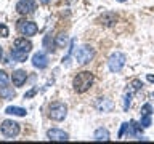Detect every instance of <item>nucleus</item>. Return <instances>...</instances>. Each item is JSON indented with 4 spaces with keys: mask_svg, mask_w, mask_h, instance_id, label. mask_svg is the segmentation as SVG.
<instances>
[{
    "mask_svg": "<svg viewBox=\"0 0 154 144\" xmlns=\"http://www.w3.org/2000/svg\"><path fill=\"white\" fill-rule=\"evenodd\" d=\"M32 50V43L26 40V37H19L14 40L13 48H11V58L18 62H24L27 59L29 51Z\"/></svg>",
    "mask_w": 154,
    "mask_h": 144,
    "instance_id": "1",
    "label": "nucleus"
},
{
    "mask_svg": "<svg viewBox=\"0 0 154 144\" xmlns=\"http://www.w3.org/2000/svg\"><path fill=\"white\" fill-rule=\"evenodd\" d=\"M93 80H95V77H93L91 72L82 70V72H79V74L74 77L72 86H74V90L77 91V93H85V91L90 90V86L93 85Z\"/></svg>",
    "mask_w": 154,
    "mask_h": 144,
    "instance_id": "2",
    "label": "nucleus"
},
{
    "mask_svg": "<svg viewBox=\"0 0 154 144\" xmlns=\"http://www.w3.org/2000/svg\"><path fill=\"white\" fill-rule=\"evenodd\" d=\"M67 115V106L64 103H60V101H56V103H51L48 106V117L51 120H56V122H61V120H64Z\"/></svg>",
    "mask_w": 154,
    "mask_h": 144,
    "instance_id": "3",
    "label": "nucleus"
},
{
    "mask_svg": "<svg viewBox=\"0 0 154 144\" xmlns=\"http://www.w3.org/2000/svg\"><path fill=\"white\" fill-rule=\"evenodd\" d=\"M125 61H127V58H125L124 53H120V51L112 53V55L109 56V59H108L109 70L111 72H120V70H122V67L125 66Z\"/></svg>",
    "mask_w": 154,
    "mask_h": 144,
    "instance_id": "4",
    "label": "nucleus"
},
{
    "mask_svg": "<svg viewBox=\"0 0 154 144\" xmlns=\"http://www.w3.org/2000/svg\"><path fill=\"white\" fill-rule=\"evenodd\" d=\"M75 61L79 62V64H88V62L93 59V56H95V51H93V48H90L88 45H84V46H80V48H77L75 50Z\"/></svg>",
    "mask_w": 154,
    "mask_h": 144,
    "instance_id": "5",
    "label": "nucleus"
},
{
    "mask_svg": "<svg viewBox=\"0 0 154 144\" xmlns=\"http://www.w3.org/2000/svg\"><path fill=\"white\" fill-rule=\"evenodd\" d=\"M0 130L5 138H14L19 134V123L13 122V120H3Z\"/></svg>",
    "mask_w": 154,
    "mask_h": 144,
    "instance_id": "6",
    "label": "nucleus"
},
{
    "mask_svg": "<svg viewBox=\"0 0 154 144\" xmlns=\"http://www.w3.org/2000/svg\"><path fill=\"white\" fill-rule=\"evenodd\" d=\"M38 31L37 24L32 22V21H18V32L21 35H26V37H31V35H35Z\"/></svg>",
    "mask_w": 154,
    "mask_h": 144,
    "instance_id": "7",
    "label": "nucleus"
},
{
    "mask_svg": "<svg viewBox=\"0 0 154 144\" xmlns=\"http://www.w3.org/2000/svg\"><path fill=\"white\" fill-rule=\"evenodd\" d=\"M35 7H37L35 0H19L16 3V11L19 14H27V13H32Z\"/></svg>",
    "mask_w": 154,
    "mask_h": 144,
    "instance_id": "8",
    "label": "nucleus"
},
{
    "mask_svg": "<svg viewBox=\"0 0 154 144\" xmlns=\"http://www.w3.org/2000/svg\"><path fill=\"white\" fill-rule=\"evenodd\" d=\"M98 22L104 27H111V26H114V24L117 22V14L112 13V11H106L98 18Z\"/></svg>",
    "mask_w": 154,
    "mask_h": 144,
    "instance_id": "9",
    "label": "nucleus"
},
{
    "mask_svg": "<svg viewBox=\"0 0 154 144\" xmlns=\"http://www.w3.org/2000/svg\"><path fill=\"white\" fill-rule=\"evenodd\" d=\"M47 138L50 141H67L69 139V134L63 130H58V128H51L47 131Z\"/></svg>",
    "mask_w": 154,
    "mask_h": 144,
    "instance_id": "10",
    "label": "nucleus"
},
{
    "mask_svg": "<svg viewBox=\"0 0 154 144\" xmlns=\"http://www.w3.org/2000/svg\"><path fill=\"white\" fill-rule=\"evenodd\" d=\"M32 66L37 67V69H45L48 66V56L42 51L35 53V55L32 56Z\"/></svg>",
    "mask_w": 154,
    "mask_h": 144,
    "instance_id": "11",
    "label": "nucleus"
},
{
    "mask_svg": "<svg viewBox=\"0 0 154 144\" xmlns=\"http://www.w3.org/2000/svg\"><path fill=\"white\" fill-rule=\"evenodd\" d=\"M11 80H13L14 86H23L24 83H26V80H27V72L23 70V69L14 70L13 75H11Z\"/></svg>",
    "mask_w": 154,
    "mask_h": 144,
    "instance_id": "12",
    "label": "nucleus"
},
{
    "mask_svg": "<svg viewBox=\"0 0 154 144\" xmlns=\"http://www.w3.org/2000/svg\"><path fill=\"white\" fill-rule=\"evenodd\" d=\"M141 123H137L135 120H130V123L127 125V133L130 134V136H138L140 133H141Z\"/></svg>",
    "mask_w": 154,
    "mask_h": 144,
    "instance_id": "13",
    "label": "nucleus"
},
{
    "mask_svg": "<svg viewBox=\"0 0 154 144\" xmlns=\"http://www.w3.org/2000/svg\"><path fill=\"white\" fill-rule=\"evenodd\" d=\"M5 114H10V115H18V117H26V109L23 107H18V106H8L5 109Z\"/></svg>",
    "mask_w": 154,
    "mask_h": 144,
    "instance_id": "14",
    "label": "nucleus"
},
{
    "mask_svg": "<svg viewBox=\"0 0 154 144\" xmlns=\"http://www.w3.org/2000/svg\"><path fill=\"white\" fill-rule=\"evenodd\" d=\"M96 107H98L100 110H103V112H109V110H112L114 104H112V101H109L106 98H101L98 101V104H96Z\"/></svg>",
    "mask_w": 154,
    "mask_h": 144,
    "instance_id": "15",
    "label": "nucleus"
},
{
    "mask_svg": "<svg viewBox=\"0 0 154 144\" xmlns=\"http://www.w3.org/2000/svg\"><path fill=\"white\" fill-rule=\"evenodd\" d=\"M93 138L96 141H109V131L106 128H98L93 134Z\"/></svg>",
    "mask_w": 154,
    "mask_h": 144,
    "instance_id": "16",
    "label": "nucleus"
},
{
    "mask_svg": "<svg viewBox=\"0 0 154 144\" xmlns=\"http://www.w3.org/2000/svg\"><path fill=\"white\" fill-rule=\"evenodd\" d=\"M8 74L5 70H0V90H5V88H8Z\"/></svg>",
    "mask_w": 154,
    "mask_h": 144,
    "instance_id": "17",
    "label": "nucleus"
},
{
    "mask_svg": "<svg viewBox=\"0 0 154 144\" xmlns=\"http://www.w3.org/2000/svg\"><path fill=\"white\" fill-rule=\"evenodd\" d=\"M55 45H56V43L53 42L51 35H45V38H43V48H47L48 51H53V50H55V48H53Z\"/></svg>",
    "mask_w": 154,
    "mask_h": 144,
    "instance_id": "18",
    "label": "nucleus"
},
{
    "mask_svg": "<svg viewBox=\"0 0 154 144\" xmlns=\"http://www.w3.org/2000/svg\"><path fill=\"white\" fill-rule=\"evenodd\" d=\"M66 43H67V37L64 35V34H60V35L56 37V46L64 48V46H66Z\"/></svg>",
    "mask_w": 154,
    "mask_h": 144,
    "instance_id": "19",
    "label": "nucleus"
},
{
    "mask_svg": "<svg viewBox=\"0 0 154 144\" xmlns=\"http://www.w3.org/2000/svg\"><path fill=\"white\" fill-rule=\"evenodd\" d=\"M141 127L143 128H148L149 125H151V115H141Z\"/></svg>",
    "mask_w": 154,
    "mask_h": 144,
    "instance_id": "20",
    "label": "nucleus"
},
{
    "mask_svg": "<svg viewBox=\"0 0 154 144\" xmlns=\"http://www.w3.org/2000/svg\"><path fill=\"white\" fill-rule=\"evenodd\" d=\"M130 86H132V90H133V91H138V90L143 86V83H141V80L135 79V80L132 82V83H130Z\"/></svg>",
    "mask_w": 154,
    "mask_h": 144,
    "instance_id": "21",
    "label": "nucleus"
},
{
    "mask_svg": "<svg viewBox=\"0 0 154 144\" xmlns=\"http://www.w3.org/2000/svg\"><path fill=\"white\" fill-rule=\"evenodd\" d=\"M151 112H152L151 104H144L141 107V115H151Z\"/></svg>",
    "mask_w": 154,
    "mask_h": 144,
    "instance_id": "22",
    "label": "nucleus"
},
{
    "mask_svg": "<svg viewBox=\"0 0 154 144\" xmlns=\"http://www.w3.org/2000/svg\"><path fill=\"white\" fill-rule=\"evenodd\" d=\"M10 35V31L5 24H0V37H8Z\"/></svg>",
    "mask_w": 154,
    "mask_h": 144,
    "instance_id": "23",
    "label": "nucleus"
},
{
    "mask_svg": "<svg viewBox=\"0 0 154 144\" xmlns=\"http://www.w3.org/2000/svg\"><path fill=\"white\" fill-rule=\"evenodd\" d=\"M125 101H124V110H128V107H130V99H132V94H125V98H124Z\"/></svg>",
    "mask_w": 154,
    "mask_h": 144,
    "instance_id": "24",
    "label": "nucleus"
},
{
    "mask_svg": "<svg viewBox=\"0 0 154 144\" xmlns=\"http://www.w3.org/2000/svg\"><path fill=\"white\" fill-rule=\"evenodd\" d=\"M35 93H37V88H32L31 91H27V93L24 94V99H26V98H31V96H34Z\"/></svg>",
    "mask_w": 154,
    "mask_h": 144,
    "instance_id": "25",
    "label": "nucleus"
},
{
    "mask_svg": "<svg viewBox=\"0 0 154 144\" xmlns=\"http://www.w3.org/2000/svg\"><path fill=\"white\" fill-rule=\"evenodd\" d=\"M127 125H128V123H122V128H120V131H119V138H122L124 133L127 131Z\"/></svg>",
    "mask_w": 154,
    "mask_h": 144,
    "instance_id": "26",
    "label": "nucleus"
},
{
    "mask_svg": "<svg viewBox=\"0 0 154 144\" xmlns=\"http://www.w3.org/2000/svg\"><path fill=\"white\" fill-rule=\"evenodd\" d=\"M146 79H148L149 82H151V83H154V75H152V74H148V77H146Z\"/></svg>",
    "mask_w": 154,
    "mask_h": 144,
    "instance_id": "27",
    "label": "nucleus"
},
{
    "mask_svg": "<svg viewBox=\"0 0 154 144\" xmlns=\"http://www.w3.org/2000/svg\"><path fill=\"white\" fill-rule=\"evenodd\" d=\"M40 2H42L43 5H48V3H50V2H51V0H40Z\"/></svg>",
    "mask_w": 154,
    "mask_h": 144,
    "instance_id": "28",
    "label": "nucleus"
},
{
    "mask_svg": "<svg viewBox=\"0 0 154 144\" xmlns=\"http://www.w3.org/2000/svg\"><path fill=\"white\" fill-rule=\"evenodd\" d=\"M2 58H3V50H2V46H0V61H2Z\"/></svg>",
    "mask_w": 154,
    "mask_h": 144,
    "instance_id": "29",
    "label": "nucleus"
},
{
    "mask_svg": "<svg viewBox=\"0 0 154 144\" xmlns=\"http://www.w3.org/2000/svg\"><path fill=\"white\" fill-rule=\"evenodd\" d=\"M117 2H120V3H124V2H127V0H117Z\"/></svg>",
    "mask_w": 154,
    "mask_h": 144,
    "instance_id": "30",
    "label": "nucleus"
}]
</instances>
